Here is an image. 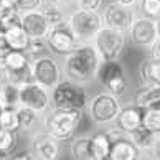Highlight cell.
Masks as SVG:
<instances>
[{
  "label": "cell",
  "mask_w": 160,
  "mask_h": 160,
  "mask_svg": "<svg viewBox=\"0 0 160 160\" xmlns=\"http://www.w3.org/2000/svg\"><path fill=\"white\" fill-rule=\"evenodd\" d=\"M46 45L51 53L60 56H66L68 53H71L76 46H78L81 41L76 38V35L71 30L69 23L64 20L58 25L50 27V32L46 35Z\"/></svg>",
  "instance_id": "9c48e42d"
},
{
  "label": "cell",
  "mask_w": 160,
  "mask_h": 160,
  "mask_svg": "<svg viewBox=\"0 0 160 160\" xmlns=\"http://www.w3.org/2000/svg\"><path fill=\"white\" fill-rule=\"evenodd\" d=\"M76 8L81 10H99L102 7V0H71Z\"/></svg>",
  "instance_id": "836d02e7"
},
{
  "label": "cell",
  "mask_w": 160,
  "mask_h": 160,
  "mask_svg": "<svg viewBox=\"0 0 160 160\" xmlns=\"http://www.w3.org/2000/svg\"><path fill=\"white\" fill-rule=\"evenodd\" d=\"M88 114L91 121L98 126H108V124L116 122L117 116L122 109L119 96H114L108 91L99 92L88 101Z\"/></svg>",
  "instance_id": "5b68a950"
},
{
  "label": "cell",
  "mask_w": 160,
  "mask_h": 160,
  "mask_svg": "<svg viewBox=\"0 0 160 160\" xmlns=\"http://www.w3.org/2000/svg\"><path fill=\"white\" fill-rule=\"evenodd\" d=\"M32 76L35 82L51 91L63 79V69L53 56L43 55L32 60Z\"/></svg>",
  "instance_id": "ba28073f"
},
{
  "label": "cell",
  "mask_w": 160,
  "mask_h": 160,
  "mask_svg": "<svg viewBox=\"0 0 160 160\" xmlns=\"http://www.w3.org/2000/svg\"><path fill=\"white\" fill-rule=\"evenodd\" d=\"M142 126L160 134V104H155V106H150V108L144 109Z\"/></svg>",
  "instance_id": "83f0119b"
},
{
  "label": "cell",
  "mask_w": 160,
  "mask_h": 160,
  "mask_svg": "<svg viewBox=\"0 0 160 160\" xmlns=\"http://www.w3.org/2000/svg\"><path fill=\"white\" fill-rule=\"evenodd\" d=\"M17 8L20 10V13L23 12H32V10H40L43 0H15Z\"/></svg>",
  "instance_id": "d6a6232c"
},
{
  "label": "cell",
  "mask_w": 160,
  "mask_h": 160,
  "mask_svg": "<svg viewBox=\"0 0 160 160\" xmlns=\"http://www.w3.org/2000/svg\"><path fill=\"white\" fill-rule=\"evenodd\" d=\"M86 109H50L41 117V126L45 132H48L51 137L58 142H66L73 139L76 129L81 126Z\"/></svg>",
  "instance_id": "7a4b0ae2"
},
{
  "label": "cell",
  "mask_w": 160,
  "mask_h": 160,
  "mask_svg": "<svg viewBox=\"0 0 160 160\" xmlns=\"http://www.w3.org/2000/svg\"><path fill=\"white\" fill-rule=\"evenodd\" d=\"M20 20H22V13L17 8V5L0 3V25L3 27V30L13 25H20Z\"/></svg>",
  "instance_id": "4316f807"
},
{
  "label": "cell",
  "mask_w": 160,
  "mask_h": 160,
  "mask_svg": "<svg viewBox=\"0 0 160 160\" xmlns=\"http://www.w3.org/2000/svg\"><path fill=\"white\" fill-rule=\"evenodd\" d=\"M142 116H144V109L137 108V106H127V108H122L119 116L116 119L117 127L122 129L124 132H132L134 129H137L142 126Z\"/></svg>",
  "instance_id": "9a60e30c"
},
{
  "label": "cell",
  "mask_w": 160,
  "mask_h": 160,
  "mask_svg": "<svg viewBox=\"0 0 160 160\" xmlns=\"http://www.w3.org/2000/svg\"><path fill=\"white\" fill-rule=\"evenodd\" d=\"M149 158L150 160H160V134H158V137H157V140H155V144H153V147H152V150L149 152Z\"/></svg>",
  "instance_id": "d590c367"
},
{
  "label": "cell",
  "mask_w": 160,
  "mask_h": 160,
  "mask_svg": "<svg viewBox=\"0 0 160 160\" xmlns=\"http://www.w3.org/2000/svg\"><path fill=\"white\" fill-rule=\"evenodd\" d=\"M0 109H2V108H0Z\"/></svg>",
  "instance_id": "f6af8a7d"
},
{
  "label": "cell",
  "mask_w": 160,
  "mask_h": 160,
  "mask_svg": "<svg viewBox=\"0 0 160 160\" xmlns=\"http://www.w3.org/2000/svg\"><path fill=\"white\" fill-rule=\"evenodd\" d=\"M155 28H157V38H160V17L155 18Z\"/></svg>",
  "instance_id": "f35d334b"
},
{
  "label": "cell",
  "mask_w": 160,
  "mask_h": 160,
  "mask_svg": "<svg viewBox=\"0 0 160 160\" xmlns=\"http://www.w3.org/2000/svg\"><path fill=\"white\" fill-rule=\"evenodd\" d=\"M0 127L12 130V132H18L20 126H18V114H17V109H12V108L0 109Z\"/></svg>",
  "instance_id": "f1b7e54d"
},
{
  "label": "cell",
  "mask_w": 160,
  "mask_h": 160,
  "mask_svg": "<svg viewBox=\"0 0 160 160\" xmlns=\"http://www.w3.org/2000/svg\"><path fill=\"white\" fill-rule=\"evenodd\" d=\"M127 38L132 41L135 46L140 48H149V46L157 40V28L155 20L144 15H135L134 22L130 23L127 30Z\"/></svg>",
  "instance_id": "4fadbf2b"
},
{
  "label": "cell",
  "mask_w": 160,
  "mask_h": 160,
  "mask_svg": "<svg viewBox=\"0 0 160 160\" xmlns=\"http://www.w3.org/2000/svg\"><path fill=\"white\" fill-rule=\"evenodd\" d=\"M17 140H18L17 132H12V130L0 127V153L10 155L12 150L17 147Z\"/></svg>",
  "instance_id": "f546056e"
},
{
  "label": "cell",
  "mask_w": 160,
  "mask_h": 160,
  "mask_svg": "<svg viewBox=\"0 0 160 160\" xmlns=\"http://www.w3.org/2000/svg\"><path fill=\"white\" fill-rule=\"evenodd\" d=\"M101 58L91 41L79 43L76 48L64 56L63 63V76L78 84H89L92 79H96L98 68L101 64Z\"/></svg>",
  "instance_id": "6da1fadb"
},
{
  "label": "cell",
  "mask_w": 160,
  "mask_h": 160,
  "mask_svg": "<svg viewBox=\"0 0 160 160\" xmlns=\"http://www.w3.org/2000/svg\"><path fill=\"white\" fill-rule=\"evenodd\" d=\"M40 12L45 15V18L50 23V27L58 25V23L66 20L63 10H61V3L55 2V0H43V3H41V7H40Z\"/></svg>",
  "instance_id": "d4e9b609"
},
{
  "label": "cell",
  "mask_w": 160,
  "mask_h": 160,
  "mask_svg": "<svg viewBox=\"0 0 160 160\" xmlns=\"http://www.w3.org/2000/svg\"><path fill=\"white\" fill-rule=\"evenodd\" d=\"M30 61H32V58L27 55V51L10 50L3 58V69H18V68L27 66Z\"/></svg>",
  "instance_id": "484cf974"
},
{
  "label": "cell",
  "mask_w": 160,
  "mask_h": 160,
  "mask_svg": "<svg viewBox=\"0 0 160 160\" xmlns=\"http://www.w3.org/2000/svg\"><path fill=\"white\" fill-rule=\"evenodd\" d=\"M140 15L155 20L160 17V0H139Z\"/></svg>",
  "instance_id": "1f68e13d"
},
{
  "label": "cell",
  "mask_w": 160,
  "mask_h": 160,
  "mask_svg": "<svg viewBox=\"0 0 160 160\" xmlns=\"http://www.w3.org/2000/svg\"><path fill=\"white\" fill-rule=\"evenodd\" d=\"M158 137L157 132H153V130L147 129L144 126H140L137 129H134L132 132H129V139L130 142L137 147V150L140 153H149L152 150L153 144H155V140Z\"/></svg>",
  "instance_id": "2e32d148"
},
{
  "label": "cell",
  "mask_w": 160,
  "mask_h": 160,
  "mask_svg": "<svg viewBox=\"0 0 160 160\" xmlns=\"http://www.w3.org/2000/svg\"><path fill=\"white\" fill-rule=\"evenodd\" d=\"M0 79H2V69H0Z\"/></svg>",
  "instance_id": "ee69618b"
},
{
  "label": "cell",
  "mask_w": 160,
  "mask_h": 160,
  "mask_svg": "<svg viewBox=\"0 0 160 160\" xmlns=\"http://www.w3.org/2000/svg\"><path fill=\"white\" fill-rule=\"evenodd\" d=\"M7 157H8V155H3V153H0V160H5Z\"/></svg>",
  "instance_id": "60d3db41"
},
{
  "label": "cell",
  "mask_w": 160,
  "mask_h": 160,
  "mask_svg": "<svg viewBox=\"0 0 160 160\" xmlns=\"http://www.w3.org/2000/svg\"><path fill=\"white\" fill-rule=\"evenodd\" d=\"M126 41H127L126 32L104 25L96 33V37L92 38L91 43L94 45L101 60L109 61V60H119V56L124 51V46H126Z\"/></svg>",
  "instance_id": "8992f818"
},
{
  "label": "cell",
  "mask_w": 160,
  "mask_h": 160,
  "mask_svg": "<svg viewBox=\"0 0 160 160\" xmlns=\"http://www.w3.org/2000/svg\"><path fill=\"white\" fill-rule=\"evenodd\" d=\"M71 157L73 160H92L91 135H79L71 142Z\"/></svg>",
  "instance_id": "7402d4cb"
},
{
  "label": "cell",
  "mask_w": 160,
  "mask_h": 160,
  "mask_svg": "<svg viewBox=\"0 0 160 160\" xmlns=\"http://www.w3.org/2000/svg\"><path fill=\"white\" fill-rule=\"evenodd\" d=\"M20 106L43 116L51 109V92L38 82L30 81L20 86Z\"/></svg>",
  "instance_id": "30bf717a"
},
{
  "label": "cell",
  "mask_w": 160,
  "mask_h": 160,
  "mask_svg": "<svg viewBox=\"0 0 160 160\" xmlns=\"http://www.w3.org/2000/svg\"><path fill=\"white\" fill-rule=\"evenodd\" d=\"M96 79L106 91L114 96H122L126 92V71L119 60L101 61Z\"/></svg>",
  "instance_id": "52a82bcc"
},
{
  "label": "cell",
  "mask_w": 160,
  "mask_h": 160,
  "mask_svg": "<svg viewBox=\"0 0 160 160\" xmlns=\"http://www.w3.org/2000/svg\"><path fill=\"white\" fill-rule=\"evenodd\" d=\"M140 86L144 84H160V61L144 60L139 66Z\"/></svg>",
  "instance_id": "44dd1931"
},
{
  "label": "cell",
  "mask_w": 160,
  "mask_h": 160,
  "mask_svg": "<svg viewBox=\"0 0 160 160\" xmlns=\"http://www.w3.org/2000/svg\"><path fill=\"white\" fill-rule=\"evenodd\" d=\"M17 114H18V126L20 130L23 132H33L35 127L41 126V114L35 112L28 108H23V106H18L17 108Z\"/></svg>",
  "instance_id": "603a6c76"
},
{
  "label": "cell",
  "mask_w": 160,
  "mask_h": 160,
  "mask_svg": "<svg viewBox=\"0 0 160 160\" xmlns=\"http://www.w3.org/2000/svg\"><path fill=\"white\" fill-rule=\"evenodd\" d=\"M135 7H130V5H122L119 2H114L112 0L111 3H108L102 10V20L106 27L116 28V30L126 32L129 30L130 23L135 18Z\"/></svg>",
  "instance_id": "7c38bea8"
},
{
  "label": "cell",
  "mask_w": 160,
  "mask_h": 160,
  "mask_svg": "<svg viewBox=\"0 0 160 160\" xmlns=\"http://www.w3.org/2000/svg\"><path fill=\"white\" fill-rule=\"evenodd\" d=\"M69 23L71 30L76 35L81 43H88L92 41V38L96 37V33L104 27V20H102V13L99 10H81L76 8L69 13L66 18Z\"/></svg>",
  "instance_id": "277c9868"
},
{
  "label": "cell",
  "mask_w": 160,
  "mask_h": 160,
  "mask_svg": "<svg viewBox=\"0 0 160 160\" xmlns=\"http://www.w3.org/2000/svg\"><path fill=\"white\" fill-rule=\"evenodd\" d=\"M137 160H150V158H145V157H142V155H140V157H139Z\"/></svg>",
  "instance_id": "b9f144b4"
},
{
  "label": "cell",
  "mask_w": 160,
  "mask_h": 160,
  "mask_svg": "<svg viewBox=\"0 0 160 160\" xmlns=\"http://www.w3.org/2000/svg\"><path fill=\"white\" fill-rule=\"evenodd\" d=\"M114 2H119L122 5H130V7H135L139 3V0H114Z\"/></svg>",
  "instance_id": "74e56055"
},
{
  "label": "cell",
  "mask_w": 160,
  "mask_h": 160,
  "mask_svg": "<svg viewBox=\"0 0 160 160\" xmlns=\"http://www.w3.org/2000/svg\"><path fill=\"white\" fill-rule=\"evenodd\" d=\"M20 106V88L15 84L0 79V108H12L17 109Z\"/></svg>",
  "instance_id": "d6986e66"
},
{
  "label": "cell",
  "mask_w": 160,
  "mask_h": 160,
  "mask_svg": "<svg viewBox=\"0 0 160 160\" xmlns=\"http://www.w3.org/2000/svg\"><path fill=\"white\" fill-rule=\"evenodd\" d=\"M2 79L12 82L15 84L17 88H20L27 82L33 81V76H32V61L23 68H18V69H3L2 71Z\"/></svg>",
  "instance_id": "cb8c5ba5"
},
{
  "label": "cell",
  "mask_w": 160,
  "mask_h": 160,
  "mask_svg": "<svg viewBox=\"0 0 160 160\" xmlns=\"http://www.w3.org/2000/svg\"><path fill=\"white\" fill-rule=\"evenodd\" d=\"M2 33H3V27H2V25H0V35H2Z\"/></svg>",
  "instance_id": "7bdbcfd3"
},
{
  "label": "cell",
  "mask_w": 160,
  "mask_h": 160,
  "mask_svg": "<svg viewBox=\"0 0 160 160\" xmlns=\"http://www.w3.org/2000/svg\"><path fill=\"white\" fill-rule=\"evenodd\" d=\"M149 58L153 61H160V38H157L149 46Z\"/></svg>",
  "instance_id": "e575fe53"
},
{
  "label": "cell",
  "mask_w": 160,
  "mask_h": 160,
  "mask_svg": "<svg viewBox=\"0 0 160 160\" xmlns=\"http://www.w3.org/2000/svg\"><path fill=\"white\" fill-rule=\"evenodd\" d=\"M5 40L8 41L12 50H20V51H27L28 43H30V37L27 35V32L22 28V25H13L3 30Z\"/></svg>",
  "instance_id": "ffe728a7"
},
{
  "label": "cell",
  "mask_w": 160,
  "mask_h": 160,
  "mask_svg": "<svg viewBox=\"0 0 160 160\" xmlns=\"http://www.w3.org/2000/svg\"><path fill=\"white\" fill-rule=\"evenodd\" d=\"M50 92L53 109H86L88 101H89L82 84L73 82L66 78L61 79Z\"/></svg>",
  "instance_id": "3957f363"
},
{
  "label": "cell",
  "mask_w": 160,
  "mask_h": 160,
  "mask_svg": "<svg viewBox=\"0 0 160 160\" xmlns=\"http://www.w3.org/2000/svg\"><path fill=\"white\" fill-rule=\"evenodd\" d=\"M55 2H58V3H66V2H71V0H55Z\"/></svg>",
  "instance_id": "ab89813d"
},
{
  "label": "cell",
  "mask_w": 160,
  "mask_h": 160,
  "mask_svg": "<svg viewBox=\"0 0 160 160\" xmlns=\"http://www.w3.org/2000/svg\"><path fill=\"white\" fill-rule=\"evenodd\" d=\"M140 157V152L137 150L130 139H121L111 144L109 160H137Z\"/></svg>",
  "instance_id": "e0dca14e"
},
{
  "label": "cell",
  "mask_w": 160,
  "mask_h": 160,
  "mask_svg": "<svg viewBox=\"0 0 160 160\" xmlns=\"http://www.w3.org/2000/svg\"><path fill=\"white\" fill-rule=\"evenodd\" d=\"M48 51H50V48L46 45V38H30V43H28V48H27V55L32 60L46 55Z\"/></svg>",
  "instance_id": "4dcf8cb0"
},
{
  "label": "cell",
  "mask_w": 160,
  "mask_h": 160,
  "mask_svg": "<svg viewBox=\"0 0 160 160\" xmlns=\"http://www.w3.org/2000/svg\"><path fill=\"white\" fill-rule=\"evenodd\" d=\"M5 160H33L30 152H22V153H15V155H10Z\"/></svg>",
  "instance_id": "8d00e7d4"
},
{
  "label": "cell",
  "mask_w": 160,
  "mask_h": 160,
  "mask_svg": "<svg viewBox=\"0 0 160 160\" xmlns=\"http://www.w3.org/2000/svg\"><path fill=\"white\" fill-rule=\"evenodd\" d=\"M134 104L140 109L160 104V84H144L140 86L134 98Z\"/></svg>",
  "instance_id": "ac0fdd59"
},
{
  "label": "cell",
  "mask_w": 160,
  "mask_h": 160,
  "mask_svg": "<svg viewBox=\"0 0 160 160\" xmlns=\"http://www.w3.org/2000/svg\"><path fill=\"white\" fill-rule=\"evenodd\" d=\"M20 25L30 38H45L50 32V23L40 10L23 12Z\"/></svg>",
  "instance_id": "5bb4252c"
},
{
  "label": "cell",
  "mask_w": 160,
  "mask_h": 160,
  "mask_svg": "<svg viewBox=\"0 0 160 160\" xmlns=\"http://www.w3.org/2000/svg\"><path fill=\"white\" fill-rule=\"evenodd\" d=\"M28 152H30L33 160H60L61 149L60 142L55 137H51L48 132L37 130L32 134Z\"/></svg>",
  "instance_id": "8fae6325"
}]
</instances>
